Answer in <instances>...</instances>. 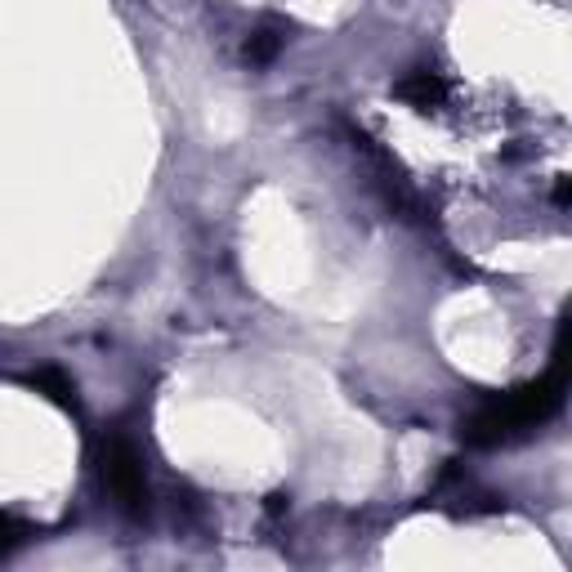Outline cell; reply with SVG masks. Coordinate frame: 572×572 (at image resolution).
<instances>
[{
	"mask_svg": "<svg viewBox=\"0 0 572 572\" xmlns=\"http://www.w3.org/2000/svg\"><path fill=\"white\" fill-rule=\"evenodd\" d=\"M103 483L126 510H143V501H148L143 466H139V452L130 447V438H122V434L103 447Z\"/></svg>",
	"mask_w": 572,
	"mask_h": 572,
	"instance_id": "obj_2",
	"label": "cell"
},
{
	"mask_svg": "<svg viewBox=\"0 0 572 572\" xmlns=\"http://www.w3.org/2000/svg\"><path fill=\"white\" fill-rule=\"evenodd\" d=\"M10 546H18V523L10 514H0V555H5Z\"/></svg>",
	"mask_w": 572,
	"mask_h": 572,
	"instance_id": "obj_6",
	"label": "cell"
},
{
	"mask_svg": "<svg viewBox=\"0 0 572 572\" xmlns=\"http://www.w3.org/2000/svg\"><path fill=\"white\" fill-rule=\"evenodd\" d=\"M398 99H407L411 107L430 112V107H438L447 99V81H443L438 72H411L407 81H398Z\"/></svg>",
	"mask_w": 572,
	"mask_h": 572,
	"instance_id": "obj_3",
	"label": "cell"
},
{
	"mask_svg": "<svg viewBox=\"0 0 572 572\" xmlns=\"http://www.w3.org/2000/svg\"><path fill=\"white\" fill-rule=\"evenodd\" d=\"M31 385H36V390H50V398H59V403H72V398H67L72 385H67V380H63L59 371H36V376H31Z\"/></svg>",
	"mask_w": 572,
	"mask_h": 572,
	"instance_id": "obj_4",
	"label": "cell"
},
{
	"mask_svg": "<svg viewBox=\"0 0 572 572\" xmlns=\"http://www.w3.org/2000/svg\"><path fill=\"white\" fill-rule=\"evenodd\" d=\"M274 50H278V36H269V31H259L255 41L246 46V59H251V63H264V59H269Z\"/></svg>",
	"mask_w": 572,
	"mask_h": 572,
	"instance_id": "obj_5",
	"label": "cell"
},
{
	"mask_svg": "<svg viewBox=\"0 0 572 572\" xmlns=\"http://www.w3.org/2000/svg\"><path fill=\"white\" fill-rule=\"evenodd\" d=\"M559 398H563V367H555L546 380H537V385H527L519 394H501V398H492L487 407H479V416L470 421L466 438L479 443V447L510 443L514 434L542 425L546 416L559 407Z\"/></svg>",
	"mask_w": 572,
	"mask_h": 572,
	"instance_id": "obj_1",
	"label": "cell"
}]
</instances>
